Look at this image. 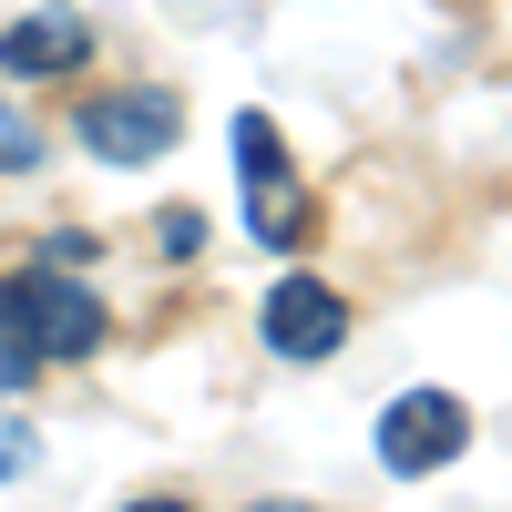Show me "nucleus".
I'll list each match as a JSON object with an SVG mask.
<instances>
[{
  "mask_svg": "<svg viewBox=\"0 0 512 512\" xmlns=\"http://www.w3.org/2000/svg\"><path fill=\"white\" fill-rule=\"evenodd\" d=\"M236 175H246V226L256 236H267L277 256L308 246V195H297V164H287L267 113H236Z\"/></svg>",
  "mask_w": 512,
  "mask_h": 512,
  "instance_id": "obj_1",
  "label": "nucleus"
},
{
  "mask_svg": "<svg viewBox=\"0 0 512 512\" xmlns=\"http://www.w3.org/2000/svg\"><path fill=\"white\" fill-rule=\"evenodd\" d=\"M11 318H21V338H31L41 359H93V349H103V297L82 287L72 267L11 277Z\"/></svg>",
  "mask_w": 512,
  "mask_h": 512,
  "instance_id": "obj_2",
  "label": "nucleus"
},
{
  "mask_svg": "<svg viewBox=\"0 0 512 512\" xmlns=\"http://www.w3.org/2000/svg\"><path fill=\"white\" fill-rule=\"evenodd\" d=\"M461 451H472V410H461L451 390H400L390 410H379V461H390L400 482L451 472Z\"/></svg>",
  "mask_w": 512,
  "mask_h": 512,
  "instance_id": "obj_3",
  "label": "nucleus"
},
{
  "mask_svg": "<svg viewBox=\"0 0 512 512\" xmlns=\"http://www.w3.org/2000/svg\"><path fill=\"white\" fill-rule=\"evenodd\" d=\"M175 134H185V103L154 93V82H123V93L82 103V154H103V164H154Z\"/></svg>",
  "mask_w": 512,
  "mask_h": 512,
  "instance_id": "obj_4",
  "label": "nucleus"
},
{
  "mask_svg": "<svg viewBox=\"0 0 512 512\" xmlns=\"http://www.w3.org/2000/svg\"><path fill=\"white\" fill-rule=\"evenodd\" d=\"M256 328H267L277 359H328L338 338H349V297H338L328 277H277L267 308H256Z\"/></svg>",
  "mask_w": 512,
  "mask_h": 512,
  "instance_id": "obj_5",
  "label": "nucleus"
},
{
  "mask_svg": "<svg viewBox=\"0 0 512 512\" xmlns=\"http://www.w3.org/2000/svg\"><path fill=\"white\" fill-rule=\"evenodd\" d=\"M82 52H93L82 11H31V21L0 31V72H82Z\"/></svg>",
  "mask_w": 512,
  "mask_h": 512,
  "instance_id": "obj_6",
  "label": "nucleus"
},
{
  "mask_svg": "<svg viewBox=\"0 0 512 512\" xmlns=\"http://www.w3.org/2000/svg\"><path fill=\"white\" fill-rule=\"evenodd\" d=\"M31 369H41V349L21 338V318H11V287H0V390H21Z\"/></svg>",
  "mask_w": 512,
  "mask_h": 512,
  "instance_id": "obj_7",
  "label": "nucleus"
},
{
  "mask_svg": "<svg viewBox=\"0 0 512 512\" xmlns=\"http://www.w3.org/2000/svg\"><path fill=\"white\" fill-rule=\"evenodd\" d=\"M31 154H41V144H31V123H21L11 103H0V164H11V175H21V164H31Z\"/></svg>",
  "mask_w": 512,
  "mask_h": 512,
  "instance_id": "obj_8",
  "label": "nucleus"
},
{
  "mask_svg": "<svg viewBox=\"0 0 512 512\" xmlns=\"http://www.w3.org/2000/svg\"><path fill=\"white\" fill-rule=\"evenodd\" d=\"M31 461H41V441L21 431V420H0V472H31Z\"/></svg>",
  "mask_w": 512,
  "mask_h": 512,
  "instance_id": "obj_9",
  "label": "nucleus"
}]
</instances>
